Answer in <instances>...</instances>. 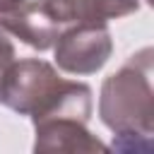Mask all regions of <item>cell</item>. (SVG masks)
<instances>
[{
    "label": "cell",
    "instance_id": "cell-1",
    "mask_svg": "<svg viewBox=\"0 0 154 154\" xmlns=\"http://www.w3.org/2000/svg\"><path fill=\"white\" fill-rule=\"evenodd\" d=\"M152 48H142L103 79L99 94L101 123L116 135L113 147L125 152H149L154 135V87Z\"/></svg>",
    "mask_w": 154,
    "mask_h": 154
},
{
    "label": "cell",
    "instance_id": "cell-2",
    "mask_svg": "<svg viewBox=\"0 0 154 154\" xmlns=\"http://www.w3.org/2000/svg\"><path fill=\"white\" fill-rule=\"evenodd\" d=\"M0 103L31 123L51 118H91V87L63 79L55 67L38 58L12 60L0 77Z\"/></svg>",
    "mask_w": 154,
    "mask_h": 154
},
{
    "label": "cell",
    "instance_id": "cell-3",
    "mask_svg": "<svg viewBox=\"0 0 154 154\" xmlns=\"http://www.w3.org/2000/svg\"><path fill=\"white\" fill-rule=\"evenodd\" d=\"M53 48L60 70L70 75H94L108 63L113 38L106 22H77L58 34Z\"/></svg>",
    "mask_w": 154,
    "mask_h": 154
},
{
    "label": "cell",
    "instance_id": "cell-4",
    "mask_svg": "<svg viewBox=\"0 0 154 154\" xmlns=\"http://www.w3.org/2000/svg\"><path fill=\"white\" fill-rule=\"evenodd\" d=\"M0 26L36 51L53 48L58 34H60V24L48 12L43 0H24L14 10L0 14Z\"/></svg>",
    "mask_w": 154,
    "mask_h": 154
},
{
    "label": "cell",
    "instance_id": "cell-5",
    "mask_svg": "<svg viewBox=\"0 0 154 154\" xmlns=\"http://www.w3.org/2000/svg\"><path fill=\"white\" fill-rule=\"evenodd\" d=\"M34 152H108V147L79 118H51L34 123Z\"/></svg>",
    "mask_w": 154,
    "mask_h": 154
},
{
    "label": "cell",
    "instance_id": "cell-6",
    "mask_svg": "<svg viewBox=\"0 0 154 154\" xmlns=\"http://www.w3.org/2000/svg\"><path fill=\"white\" fill-rule=\"evenodd\" d=\"M58 24L108 22L140 10V0H43Z\"/></svg>",
    "mask_w": 154,
    "mask_h": 154
},
{
    "label": "cell",
    "instance_id": "cell-7",
    "mask_svg": "<svg viewBox=\"0 0 154 154\" xmlns=\"http://www.w3.org/2000/svg\"><path fill=\"white\" fill-rule=\"evenodd\" d=\"M17 58V53H14V46H12V41H10V36H7V31L0 26V77L5 75V70L12 65V60Z\"/></svg>",
    "mask_w": 154,
    "mask_h": 154
},
{
    "label": "cell",
    "instance_id": "cell-8",
    "mask_svg": "<svg viewBox=\"0 0 154 154\" xmlns=\"http://www.w3.org/2000/svg\"><path fill=\"white\" fill-rule=\"evenodd\" d=\"M24 0H0V14H5V12H10V10H14L17 5H22Z\"/></svg>",
    "mask_w": 154,
    "mask_h": 154
}]
</instances>
